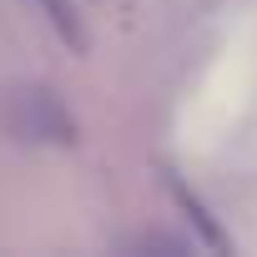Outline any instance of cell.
<instances>
[{
    "mask_svg": "<svg viewBox=\"0 0 257 257\" xmlns=\"http://www.w3.org/2000/svg\"><path fill=\"white\" fill-rule=\"evenodd\" d=\"M11 121H16V132H21L26 142H71V137H76L66 106H61L46 86L16 91V96H11Z\"/></svg>",
    "mask_w": 257,
    "mask_h": 257,
    "instance_id": "obj_1",
    "label": "cell"
},
{
    "mask_svg": "<svg viewBox=\"0 0 257 257\" xmlns=\"http://www.w3.org/2000/svg\"><path fill=\"white\" fill-rule=\"evenodd\" d=\"M31 6H41V11H46V21L61 31V41H71L76 51L86 46V36H81V21H76V11H71V0H31Z\"/></svg>",
    "mask_w": 257,
    "mask_h": 257,
    "instance_id": "obj_2",
    "label": "cell"
},
{
    "mask_svg": "<svg viewBox=\"0 0 257 257\" xmlns=\"http://www.w3.org/2000/svg\"><path fill=\"white\" fill-rule=\"evenodd\" d=\"M172 197H177V202H182V207H187V212H192V222H197V227H202V237H207V242H212V247H222V232H217V227H212V222H207V212H202V202H197V197H192V192H187V187H182V182H177V177H172Z\"/></svg>",
    "mask_w": 257,
    "mask_h": 257,
    "instance_id": "obj_3",
    "label": "cell"
}]
</instances>
